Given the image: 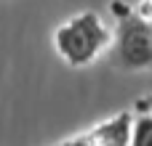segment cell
Instances as JSON below:
<instances>
[{"instance_id": "6da1fadb", "label": "cell", "mask_w": 152, "mask_h": 146, "mask_svg": "<svg viewBox=\"0 0 152 146\" xmlns=\"http://www.w3.org/2000/svg\"><path fill=\"white\" fill-rule=\"evenodd\" d=\"M110 45H112V29L96 11L75 13L53 32V48L59 59L72 69L94 64Z\"/></svg>"}, {"instance_id": "52a82bcc", "label": "cell", "mask_w": 152, "mask_h": 146, "mask_svg": "<svg viewBox=\"0 0 152 146\" xmlns=\"http://www.w3.org/2000/svg\"><path fill=\"white\" fill-rule=\"evenodd\" d=\"M150 29H152V21H150Z\"/></svg>"}, {"instance_id": "3957f363", "label": "cell", "mask_w": 152, "mask_h": 146, "mask_svg": "<svg viewBox=\"0 0 152 146\" xmlns=\"http://www.w3.org/2000/svg\"><path fill=\"white\" fill-rule=\"evenodd\" d=\"M131 128H134V114L118 112L115 117L94 125L88 136L96 146H131Z\"/></svg>"}, {"instance_id": "8992f818", "label": "cell", "mask_w": 152, "mask_h": 146, "mask_svg": "<svg viewBox=\"0 0 152 146\" xmlns=\"http://www.w3.org/2000/svg\"><path fill=\"white\" fill-rule=\"evenodd\" d=\"M136 112L139 114H152V93H147L142 101H136Z\"/></svg>"}, {"instance_id": "277c9868", "label": "cell", "mask_w": 152, "mask_h": 146, "mask_svg": "<svg viewBox=\"0 0 152 146\" xmlns=\"http://www.w3.org/2000/svg\"><path fill=\"white\" fill-rule=\"evenodd\" d=\"M131 146H152V114H136L134 117Z\"/></svg>"}, {"instance_id": "5b68a950", "label": "cell", "mask_w": 152, "mask_h": 146, "mask_svg": "<svg viewBox=\"0 0 152 146\" xmlns=\"http://www.w3.org/2000/svg\"><path fill=\"white\" fill-rule=\"evenodd\" d=\"M59 146H96V144L91 141V136H88V133H80V136H72V138L61 141Z\"/></svg>"}, {"instance_id": "7a4b0ae2", "label": "cell", "mask_w": 152, "mask_h": 146, "mask_svg": "<svg viewBox=\"0 0 152 146\" xmlns=\"http://www.w3.org/2000/svg\"><path fill=\"white\" fill-rule=\"evenodd\" d=\"M112 61L120 69H152V29L150 19L131 11L118 19L112 29Z\"/></svg>"}]
</instances>
